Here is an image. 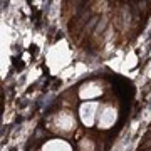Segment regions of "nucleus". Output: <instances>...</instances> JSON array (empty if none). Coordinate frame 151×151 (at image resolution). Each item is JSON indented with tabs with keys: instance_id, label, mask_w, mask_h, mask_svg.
<instances>
[{
	"instance_id": "f257e3e1",
	"label": "nucleus",
	"mask_w": 151,
	"mask_h": 151,
	"mask_svg": "<svg viewBox=\"0 0 151 151\" xmlns=\"http://www.w3.org/2000/svg\"><path fill=\"white\" fill-rule=\"evenodd\" d=\"M118 121V111L111 104H101L97 111V126L101 129H109Z\"/></svg>"
},
{
	"instance_id": "f03ea898",
	"label": "nucleus",
	"mask_w": 151,
	"mask_h": 151,
	"mask_svg": "<svg viewBox=\"0 0 151 151\" xmlns=\"http://www.w3.org/2000/svg\"><path fill=\"white\" fill-rule=\"evenodd\" d=\"M99 103H94V101H86V103L81 104L79 108V118H81L82 124L91 128L97 123V111H99Z\"/></svg>"
},
{
	"instance_id": "7ed1b4c3",
	"label": "nucleus",
	"mask_w": 151,
	"mask_h": 151,
	"mask_svg": "<svg viewBox=\"0 0 151 151\" xmlns=\"http://www.w3.org/2000/svg\"><path fill=\"white\" fill-rule=\"evenodd\" d=\"M76 128V119L70 113H59L54 118V129L62 131V133H69Z\"/></svg>"
},
{
	"instance_id": "20e7f679",
	"label": "nucleus",
	"mask_w": 151,
	"mask_h": 151,
	"mask_svg": "<svg viewBox=\"0 0 151 151\" xmlns=\"http://www.w3.org/2000/svg\"><path fill=\"white\" fill-rule=\"evenodd\" d=\"M101 92H103V87L99 86V84H96V82H87V84H84V86L79 89V96L82 97V99H94V97L101 96Z\"/></svg>"
},
{
	"instance_id": "39448f33",
	"label": "nucleus",
	"mask_w": 151,
	"mask_h": 151,
	"mask_svg": "<svg viewBox=\"0 0 151 151\" xmlns=\"http://www.w3.org/2000/svg\"><path fill=\"white\" fill-rule=\"evenodd\" d=\"M40 151H72V148L64 139H50L42 146Z\"/></svg>"
}]
</instances>
